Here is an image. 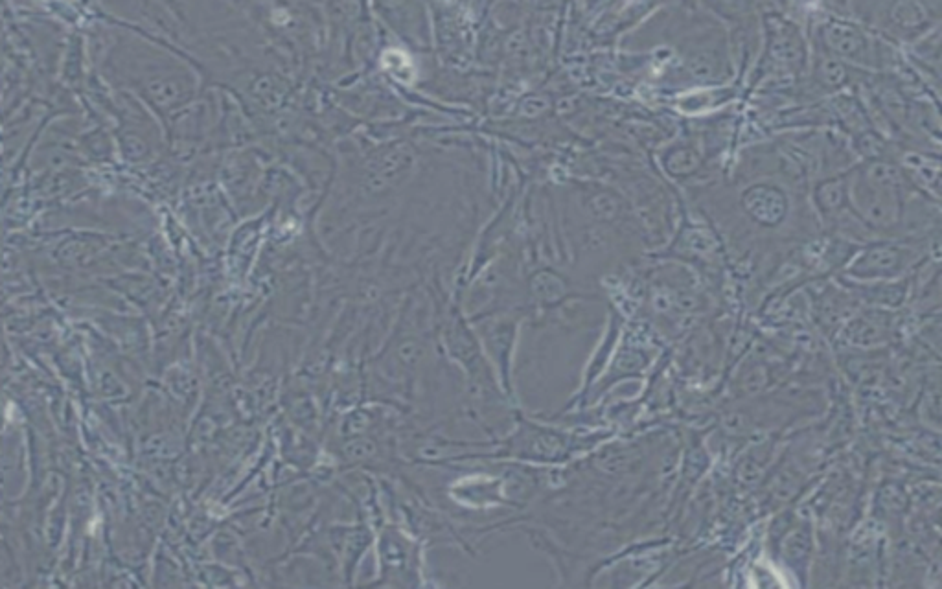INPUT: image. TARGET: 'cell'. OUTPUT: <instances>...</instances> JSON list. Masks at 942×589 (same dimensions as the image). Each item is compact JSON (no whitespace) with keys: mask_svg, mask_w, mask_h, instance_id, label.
Returning a JSON list of instances; mask_svg holds the SVG:
<instances>
[{"mask_svg":"<svg viewBox=\"0 0 942 589\" xmlns=\"http://www.w3.org/2000/svg\"><path fill=\"white\" fill-rule=\"evenodd\" d=\"M851 8L873 30L897 43H913L924 37L937 19L930 4L922 2H860Z\"/></svg>","mask_w":942,"mask_h":589,"instance_id":"obj_1","label":"cell"},{"mask_svg":"<svg viewBox=\"0 0 942 589\" xmlns=\"http://www.w3.org/2000/svg\"><path fill=\"white\" fill-rule=\"evenodd\" d=\"M823 52L832 58L852 63L865 69H874L880 58V48L874 47L871 35L851 19L830 15L819 28Z\"/></svg>","mask_w":942,"mask_h":589,"instance_id":"obj_2","label":"cell"},{"mask_svg":"<svg viewBox=\"0 0 942 589\" xmlns=\"http://www.w3.org/2000/svg\"><path fill=\"white\" fill-rule=\"evenodd\" d=\"M766 56L777 69L775 74L782 70V76L806 67L805 39L799 28L775 13L766 19Z\"/></svg>","mask_w":942,"mask_h":589,"instance_id":"obj_3","label":"cell"},{"mask_svg":"<svg viewBox=\"0 0 942 589\" xmlns=\"http://www.w3.org/2000/svg\"><path fill=\"white\" fill-rule=\"evenodd\" d=\"M909 249L880 243L867 249L854 264L849 273L862 280H891L898 277L909 262Z\"/></svg>","mask_w":942,"mask_h":589,"instance_id":"obj_4","label":"cell"},{"mask_svg":"<svg viewBox=\"0 0 942 589\" xmlns=\"http://www.w3.org/2000/svg\"><path fill=\"white\" fill-rule=\"evenodd\" d=\"M742 205L747 216L762 227L781 225L788 214V197L779 186L759 183L742 194Z\"/></svg>","mask_w":942,"mask_h":589,"instance_id":"obj_5","label":"cell"},{"mask_svg":"<svg viewBox=\"0 0 942 589\" xmlns=\"http://www.w3.org/2000/svg\"><path fill=\"white\" fill-rule=\"evenodd\" d=\"M856 205L863 220L876 227H887L895 223L897 218V201L893 197V190L871 185L865 179H860L856 186Z\"/></svg>","mask_w":942,"mask_h":589,"instance_id":"obj_6","label":"cell"},{"mask_svg":"<svg viewBox=\"0 0 942 589\" xmlns=\"http://www.w3.org/2000/svg\"><path fill=\"white\" fill-rule=\"evenodd\" d=\"M814 78L821 89L836 93L851 81V69L843 61L819 52L814 61Z\"/></svg>","mask_w":942,"mask_h":589,"instance_id":"obj_7","label":"cell"},{"mask_svg":"<svg viewBox=\"0 0 942 589\" xmlns=\"http://www.w3.org/2000/svg\"><path fill=\"white\" fill-rule=\"evenodd\" d=\"M834 109L838 116L841 126L847 129L849 133L862 135L865 131L871 129V120L869 113L863 109V105L854 100L851 96H839L834 100Z\"/></svg>","mask_w":942,"mask_h":589,"instance_id":"obj_8","label":"cell"},{"mask_svg":"<svg viewBox=\"0 0 942 589\" xmlns=\"http://www.w3.org/2000/svg\"><path fill=\"white\" fill-rule=\"evenodd\" d=\"M847 194H849V188H847V181L843 177L830 179V181H825L823 185L817 186V205L825 210V214L838 212L839 208L845 205Z\"/></svg>","mask_w":942,"mask_h":589,"instance_id":"obj_9","label":"cell"},{"mask_svg":"<svg viewBox=\"0 0 942 589\" xmlns=\"http://www.w3.org/2000/svg\"><path fill=\"white\" fill-rule=\"evenodd\" d=\"M700 155L698 151L690 146H678L667 151L665 155V166L672 175L694 174L700 166Z\"/></svg>","mask_w":942,"mask_h":589,"instance_id":"obj_10","label":"cell"},{"mask_svg":"<svg viewBox=\"0 0 942 589\" xmlns=\"http://www.w3.org/2000/svg\"><path fill=\"white\" fill-rule=\"evenodd\" d=\"M593 210L597 212L598 218H604V220H609L613 218L619 208H617V201L613 197L608 196V194H598L593 201Z\"/></svg>","mask_w":942,"mask_h":589,"instance_id":"obj_11","label":"cell"}]
</instances>
